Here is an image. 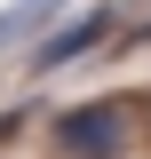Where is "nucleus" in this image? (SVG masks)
Wrapping results in <instances>:
<instances>
[{"mask_svg": "<svg viewBox=\"0 0 151 159\" xmlns=\"http://www.w3.org/2000/svg\"><path fill=\"white\" fill-rule=\"evenodd\" d=\"M64 8H72V0H8V8H0V56L24 48V40H40V24L64 16Z\"/></svg>", "mask_w": 151, "mask_h": 159, "instance_id": "nucleus-3", "label": "nucleus"}, {"mask_svg": "<svg viewBox=\"0 0 151 159\" xmlns=\"http://www.w3.org/2000/svg\"><path fill=\"white\" fill-rule=\"evenodd\" d=\"M127 135H135V103H80L56 119V151L72 159H119Z\"/></svg>", "mask_w": 151, "mask_h": 159, "instance_id": "nucleus-1", "label": "nucleus"}, {"mask_svg": "<svg viewBox=\"0 0 151 159\" xmlns=\"http://www.w3.org/2000/svg\"><path fill=\"white\" fill-rule=\"evenodd\" d=\"M103 32H112V8H88L80 24H64V32H48V40H40V48H32V64H40V72H56V64L88 56V48H95Z\"/></svg>", "mask_w": 151, "mask_h": 159, "instance_id": "nucleus-2", "label": "nucleus"}, {"mask_svg": "<svg viewBox=\"0 0 151 159\" xmlns=\"http://www.w3.org/2000/svg\"><path fill=\"white\" fill-rule=\"evenodd\" d=\"M143 32H151V24H143Z\"/></svg>", "mask_w": 151, "mask_h": 159, "instance_id": "nucleus-4", "label": "nucleus"}]
</instances>
